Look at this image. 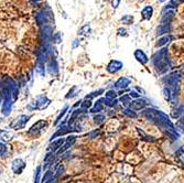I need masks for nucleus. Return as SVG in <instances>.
I'll return each mask as SVG.
<instances>
[{"mask_svg":"<svg viewBox=\"0 0 184 183\" xmlns=\"http://www.w3.org/2000/svg\"><path fill=\"white\" fill-rule=\"evenodd\" d=\"M152 62L156 68V72L160 74L168 72L170 68V60H169V53H168V48H163L161 50L156 51L154 55L152 56Z\"/></svg>","mask_w":184,"mask_h":183,"instance_id":"1","label":"nucleus"},{"mask_svg":"<svg viewBox=\"0 0 184 183\" xmlns=\"http://www.w3.org/2000/svg\"><path fill=\"white\" fill-rule=\"evenodd\" d=\"M164 82H165L166 88L171 92V95L172 96L177 95L178 87H179V82H180L179 73L174 72V73H172V74H170V75L164 80Z\"/></svg>","mask_w":184,"mask_h":183,"instance_id":"2","label":"nucleus"},{"mask_svg":"<svg viewBox=\"0 0 184 183\" xmlns=\"http://www.w3.org/2000/svg\"><path fill=\"white\" fill-rule=\"evenodd\" d=\"M31 118L30 115H20L19 117H17L12 123L10 124V128L15 129V130H19V129H22L25 127L27 123L29 121V119Z\"/></svg>","mask_w":184,"mask_h":183,"instance_id":"3","label":"nucleus"},{"mask_svg":"<svg viewBox=\"0 0 184 183\" xmlns=\"http://www.w3.org/2000/svg\"><path fill=\"white\" fill-rule=\"evenodd\" d=\"M25 167H27L25 162L20 158L15 159L12 161V163H11V169H12L15 174H21L23 172V170L25 169Z\"/></svg>","mask_w":184,"mask_h":183,"instance_id":"4","label":"nucleus"},{"mask_svg":"<svg viewBox=\"0 0 184 183\" xmlns=\"http://www.w3.org/2000/svg\"><path fill=\"white\" fill-rule=\"evenodd\" d=\"M48 126V123L44 120H39L38 123H36L34 125L32 126V127L29 129L28 133L29 135H32V136H38L39 133H41V131L44 129V128Z\"/></svg>","mask_w":184,"mask_h":183,"instance_id":"5","label":"nucleus"},{"mask_svg":"<svg viewBox=\"0 0 184 183\" xmlns=\"http://www.w3.org/2000/svg\"><path fill=\"white\" fill-rule=\"evenodd\" d=\"M36 103V109H40V111H43V109H45L49 105H50L51 100L46 97L45 95H42V96H39L36 98V100L34 102Z\"/></svg>","mask_w":184,"mask_h":183,"instance_id":"6","label":"nucleus"},{"mask_svg":"<svg viewBox=\"0 0 184 183\" xmlns=\"http://www.w3.org/2000/svg\"><path fill=\"white\" fill-rule=\"evenodd\" d=\"M159 114H160V111H156V109H153V108H148V109H146V111H143L144 117L156 124V121H158V119H159Z\"/></svg>","mask_w":184,"mask_h":183,"instance_id":"7","label":"nucleus"},{"mask_svg":"<svg viewBox=\"0 0 184 183\" xmlns=\"http://www.w3.org/2000/svg\"><path fill=\"white\" fill-rule=\"evenodd\" d=\"M122 68V63L120 61H117V60H113L108 63V65H107V71L111 74H115V73L119 72V71Z\"/></svg>","mask_w":184,"mask_h":183,"instance_id":"8","label":"nucleus"},{"mask_svg":"<svg viewBox=\"0 0 184 183\" xmlns=\"http://www.w3.org/2000/svg\"><path fill=\"white\" fill-rule=\"evenodd\" d=\"M74 130V127H71V125H64L63 127H61L58 131H56L54 135H52L51 137V140H54L56 137H62V136L66 135L68 133H72Z\"/></svg>","mask_w":184,"mask_h":183,"instance_id":"9","label":"nucleus"},{"mask_svg":"<svg viewBox=\"0 0 184 183\" xmlns=\"http://www.w3.org/2000/svg\"><path fill=\"white\" fill-rule=\"evenodd\" d=\"M76 141V137L75 136H68L67 138H66L65 142H64V145L61 147V149L58 151V155H62V153L65 152L67 149L71 148V146L74 145V142Z\"/></svg>","mask_w":184,"mask_h":183,"instance_id":"10","label":"nucleus"},{"mask_svg":"<svg viewBox=\"0 0 184 183\" xmlns=\"http://www.w3.org/2000/svg\"><path fill=\"white\" fill-rule=\"evenodd\" d=\"M65 142V139L64 138H60V139H54L52 140V142L49 146V150H51L52 152H58L61 149V147L64 145Z\"/></svg>","mask_w":184,"mask_h":183,"instance_id":"11","label":"nucleus"},{"mask_svg":"<svg viewBox=\"0 0 184 183\" xmlns=\"http://www.w3.org/2000/svg\"><path fill=\"white\" fill-rule=\"evenodd\" d=\"M147 106V102L141 98H138L136 100H132V103H130V108L132 111H141Z\"/></svg>","mask_w":184,"mask_h":183,"instance_id":"12","label":"nucleus"},{"mask_svg":"<svg viewBox=\"0 0 184 183\" xmlns=\"http://www.w3.org/2000/svg\"><path fill=\"white\" fill-rule=\"evenodd\" d=\"M12 99L11 98H7V99H3V103H2V108H1V111L5 116L10 115L11 113V108H12Z\"/></svg>","mask_w":184,"mask_h":183,"instance_id":"13","label":"nucleus"},{"mask_svg":"<svg viewBox=\"0 0 184 183\" xmlns=\"http://www.w3.org/2000/svg\"><path fill=\"white\" fill-rule=\"evenodd\" d=\"M135 58L137 59L138 62H140L141 64H147L149 61L148 56L146 55V53L141 50H136L135 51Z\"/></svg>","mask_w":184,"mask_h":183,"instance_id":"14","label":"nucleus"},{"mask_svg":"<svg viewBox=\"0 0 184 183\" xmlns=\"http://www.w3.org/2000/svg\"><path fill=\"white\" fill-rule=\"evenodd\" d=\"M48 68H49V72H50L51 75H56V74H58V62H56L55 59H51V60L49 61Z\"/></svg>","mask_w":184,"mask_h":183,"instance_id":"15","label":"nucleus"},{"mask_svg":"<svg viewBox=\"0 0 184 183\" xmlns=\"http://www.w3.org/2000/svg\"><path fill=\"white\" fill-rule=\"evenodd\" d=\"M12 138H13V133L3 130V129H0V141H2V142H8V141H10Z\"/></svg>","mask_w":184,"mask_h":183,"instance_id":"16","label":"nucleus"},{"mask_svg":"<svg viewBox=\"0 0 184 183\" xmlns=\"http://www.w3.org/2000/svg\"><path fill=\"white\" fill-rule=\"evenodd\" d=\"M152 13H153V8H152L151 6H147L141 11L142 19H143V20H150L152 17Z\"/></svg>","mask_w":184,"mask_h":183,"instance_id":"17","label":"nucleus"},{"mask_svg":"<svg viewBox=\"0 0 184 183\" xmlns=\"http://www.w3.org/2000/svg\"><path fill=\"white\" fill-rule=\"evenodd\" d=\"M130 84V80L127 77H120L116 83H115V86L117 88H126L127 86Z\"/></svg>","mask_w":184,"mask_h":183,"instance_id":"18","label":"nucleus"},{"mask_svg":"<svg viewBox=\"0 0 184 183\" xmlns=\"http://www.w3.org/2000/svg\"><path fill=\"white\" fill-rule=\"evenodd\" d=\"M54 173L52 172L51 170L46 171L44 173V176L42 178V183H49V182H52V179H53Z\"/></svg>","mask_w":184,"mask_h":183,"instance_id":"19","label":"nucleus"},{"mask_svg":"<svg viewBox=\"0 0 184 183\" xmlns=\"http://www.w3.org/2000/svg\"><path fill=\"white\" fill-rule=\"evenodd\" d=\"M104 109V105H103V103H101V100H98L97 103L94 105V107H92L91 108V113H94V114H96V113H99V111H101Z\"/></svg>","mask_w":184,"mask_h":183,"instance_id":"20","label":"nucleus"},{"mask_svg":"<svg viewBox=\"0 0 184 183\" xmlns=\"http://www.w3.org/2000/svg\"><path fill=\"white\" fill-rule=\"evenodd\" d=\"M171 40H172V37H171V35H165V37H163V38H161L159 41H158L156 45H158V46H162V45L166 44V43H169Z\"/></svg>","mask_w":184,"mask_h":183,"instance_id":"21","label":"nucleus"},{"mask_svg":"<svg viewBox=\"0 0 184 183\" xmlns=\"http://www.w3.org/2000/svg\"><path fill=\"white\" fill-rule=\"evenodd\" d=\"M36 73L40 74L41 76H44L45 75V66H44V63H38V65H36Z\"/></svg>","mask_w":184,"mask_h":183,"instance_id":"22","label":"nucleus"},{"mask_svg":"<svg viewBox=\"0 0 184 183\" xmlns=\"http://www.w3.org/2000/svg\"><path fill=\"white\" fill-rule=\"evenodd\" d=\"M81 113H83V111H82V109H76V111H74L73 114H72V116H71V118L68 119V124H70V125H71V124H73L74 121H75L76 118L79 116V114H81Z\"/></svg>","mask_w":184,"mask_h":183,"instance_id":"23","label":"nucleus"},{"mask_svg":"<svg viewBox=\"0 0 184 183\" xmlns=\"http://www.w3.org/2000/svg\"><path fill=\"white\" fill-rule=\"evenodd\" d=\"M82 105V111H83V113H86V111H88V108L92 107V100L89 99H85L83 102V103L81 104Z\"/></svg>","mask_w":184,"mask_h":183,"instance_id":"24","label":"nucleus"},{"mask_svg":"<svg viewBox=\"0 0 184 183\" xmlns=\"http://www.w3.org/2000/svg\"><path fill=\"white\" fill-rule=\"evenodd\" d=\"M170 31V24H161L158 28V34H163Z\"/></svg>","mask_w":184,"mask_h":183,"instance_id":"25","label":"nucleus"},{"mask_svg":"<svg viewBox=\"0 0 184 183\" xmlns=\"http://www.w3.org/2000/svg\"><path fill=\"white\" fill-rule=\"evenodd\" d=\"M67 109H68V106H65V107H64L63 109L61 111V113L58 114V116L56 117V120H55V123H54V125H58V124L60 123V121H61V118L65 116V114H66V111H67Z\"/></svg>","mask_w":184,"mask_h":183,"instance_id":"26","label":"nucleus"},{"mask_svg":"<svg viewBox=\"0 0 184 183\" xmlns=\"http://www.w3.org/2000/svg\"><path fill=\"white\" fill-rule=\"evenodd\" d=\"M121 21L124 23H126V24H131V23L134 22V17L130 15H126L121 18Z\"/></svg>","mask_w":184,"mask_h":183,"instance_id":"27","label":"nucleus"},{"mask_svg":"<svg viewBox=\"0 0 184 183\" xmlns=\"http://www.w3.org/2000/svg\"><path fill=\"white\" fill-rule=\"evenodd\" d=\"M89 31H91V27H89V24H85L81 28V30H79V32H78V34L87 35V34H89Z\"/></svg>","mask_w":184,"mask_h":183,"instance_id":"28","label":"nucleus"},{"mask_svg":"<svg viewBox=\"0 0 184 183\" xmlns=\"http://www.w3.org/2000/svg\"><path fill=\"white\" fill-rule=\"evenodd\" d=\"M116 96H117V93L115 90H108L106 93V95H105V98H106L107 100H113V99H116Z\"/></svg>","mask_w":184,"mask_h":183,"instance_id":"29","label":"nucleus"},{"mask_svg":"<svg viewBox=\"0 0 184 183\" xmlns=\"http://www.w3.org/2000/svg\"><path fill=\"white\" fill-rule=\"evenodd\" d=\"M103 93H104V89H98V90H96V92H93V93H91L89 95H87L85 97V99H89V100H91L92 98L96 97V96H99L101 94H103Z\"/></svg>","mask_w":184,"mask_h":183,"instance_id":"30","label":"nucleus"},{"mask_svg":"<svg viewBox=\"0 0 184 183\" xmlns=\"http://www.w3.org/2000/svg\"><path fill=\"white\" fill-rule=\"evenodd\" d=\"M40 176H41V167H38L34 172V181L33 183H40Z\"/></svg>","mask_w":184,"mask_h":183,"instance_id":"31","label":"nucleus"},{"mask_svg":"<svg viewBox=\"0 0 184 183\" xmlns=\"http://www.w3.org/2000/svg\"><path fill=\"white\" fill-rule=\"evenodd\" d=\"M76 92H78V88L76 87V86H74V87H72V89H70V92H68V94L65 96L66 98H72L74 97V96H76L77 94H76Z\"/></svg>","mask_w":184,"mask_h":183,"instance_id":"32","label":"nucleus"},{"mask_svg":"<svg viewBox=\"0 0 184 183\" xmlns=\"http://www.w3.org/2000/svg\"><path fill=\"white\" fill-rule=\"evenodd\" d=\"M124 114L126 116H128V117H130V118H136L137 117V114L135 113V111H132V109H130V108H127V109H125Z\"/></svg>","mask_w":184,"mask_h":183,"instance_id":"33","label":"nucleus"},{"mask_svg":"<svg viewBox=\"0 0 184 183\" xmlns=\"http://www.w3.org/2000/svg\"><path fill=\"white\" fill-rule=\"evenodd\" d=\"M105 120V116L104 115H96L95 117H94V121H95V124H97V125H99V124H101L103 121Z\"/></svg>","mask_w":184,"mask_h":183,"instance_id":"34","label":"nucleus"},{"mask_svg":"<svg viewBox=\"0 0 184 183\" xmlns=\"http://www.w3.org/2000/svg\"><path fill=\"white\" fill-rule=\"evenodd\" d=\"M6 153H7V146L3 142H0V157H3Z\"/></svg>","mask_w":184,"mask_h":183,"instance_id":"35","label":"nucleus"},{"mask_svg":"<svg viewBox=\"0 0 184 183\" xmlns=\"http://www.w3.org/2000/svg\"><path fill=\"white\" fill-rule=\"evenodd\" d=\"M177 127L182 129V130H184V116L182 118H180L179 120L177 121Z\"/></svg>","mask_w":184,"mask_h":183,"instance_id":"36","label":"nucleus"},{"mask_svg":"<svg viewBox=\"0 0 184 183\" xmlns=\"http://www.w3.org/2000/svg\"><path fill=\"white\" fill-rule=\"evenodd\" d=\"M52 40H54V42L55 43H60L61 41H62V35H61V33H56V34H54L53 37H52Z\"/></svg>","mask_w":184,"mask_h":183,"instance_id":"37","label":"nucleus"},{"mask_svg":"<svg viewBox=\"0 0 184 183\" xmlns=\"http://www.w3.org/2000/svg\"><path fill=\"white\" fill-rule=\"evenodd\" d=\"M129 99H130V96L125 95V96H122V97L120 98V102L122 104H127V103H129Z\"/></svg>","mask_w":184,"mask_h":183,"instance_id":"38","label":"nucleus"},{"mask_svg":"<svg viewBox=\"0 0 184 183\" xmlns=\"http://www.w3.org/2000/svg\"><path fill=\"white\" fill-rule=\"evenodd\" d=\"M130 97H134V98H137V99H138V98H140V95H139L138 93H137V92H135V90H132V92H130Z\"/></svg>","mask_w":184,"mask_h":183,"instance_id":"39","label":"nucleus"},{"mask_svg":"<svg viewBox=\"0 0 184 183\" xmlns=\"http://www.w3.org/2000/svg\"><path fill=\"white\" fill-rule=\"evenodd\" d=\"M126 32H127L126 29H122V28L118 29V34H119V35H125V37H126V35H127Z\"/></svg>","mask_w":184,"mask_h":183,"instance_id":"40","label":"nucleus"},{"mask_svg":"<svg viewBox=\"0 0 184 183\" xmlns=\"http://www.w3.org/2000/svg\"><path fill=\"white\" fill-rule=\"evenodd\" d=\"M63 172H64V167L60 166V167H58V170L56 171V176H61V174H62Z\"/></svg>","mask_w":184,"mask_h":183,"instance_id":"41","label":"nucleus"},{"mask_svg":"<svg viewBox=\"0 0 184 183\" xmlns=\"http://www.w3.org/2000/svg\"><path fill=\"white\" fill-rule=\"evenodd\" d=\"M184 2V0H172L171 1V5L170 6H173V5H180V3Z\"/></svg>","mask_w":184,"mask_h":183,"instance_id":"42","label":"nucleus"},{"mask_svg":"<svg viewBox=\"0 0 184 183\" xmlns=\"http://www.w3.org/2000/svg\"><path fill=\"white\" fill-rule=\"evenodd\" d=\"M119 2H120V0H113V7L116 9V8L118 7Z\"/></svg>","mask_w":184,"mask_h":183,"instance_id":"43","label":"nucleus"},{"mask_svg":"<svg viewBox=\"0 0 184 183\" xmlns=\"http://www.w3.org/2000/svg\"><path fill=\"white\" fill-rule=\"evenodd\" d=\"M96 135H98V131H97V130L94 131V133H89V137H91V138H94Z\"/></svg>","mask_w":184,"mask_h":183,"instance_id":"44","label":"nucleus"},{"mask_svg":"<svg viewBox=\"0 0 184 183\" xmlns=\"http://www.w3.org/2000/svg\"><path fill=\"white\" fill-rule=\"evenodd\" d=\"M77 41H78V40H75V42H74V48H75L76 45H77Z\"/></svg>","mask_w":184,"mask_h":183,"instance_id":"45","label":"nucleus"},{"mask_svg":"<svg viewBox=\"0 0 184 183\" xmlns=\"http://www.w3.org/2000/svg\"><path fill=\"white\" fill-rule=\"evenodd\" d=\"M160 2H163V1H165V0H159Z\"/></svg>","mask_w":184,"mask_h":183,"instance_id":"46","label":"nucleus"},{"mask_svg":"<svg viewBox=\"0 0 184 183\" xmlns=\"http://www.w3.org/2000/svg\"><path fill=\"white\" fill-rule=\"evenodd\" d=\"M0 102H1V97H0Z\"/></svg>","mask_w":184,"mask_h":183,"instance_id":"47","label":"nucleus"}]
</instances>
